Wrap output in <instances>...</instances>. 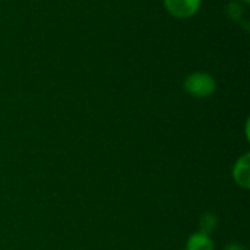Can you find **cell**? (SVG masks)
I'll list each match as a JSON object with an SVG mask.
<instances>
[{"label":"cell","mask_w":250,"mask_h":250,"mask_svg":"<svg viewBox=\"0 0 250 250\" xmlns=\"http://www.w3.org/2000/svg\"><path fill=\"white\" fill-rule=\"evenodd\" d=\"M183 89L195 98H208L217 91V81L208 72H192L183 81Z\"/></svg>","instance_id":"1"},{"label":"cell","mask_w":250,"mask_h":250,"mask_svg":"<svg viewBox=\"0 0 250 250\" xmlns=\"http://www.w3.org/2000/svg\"><path fill=\"white\" fill-rule=\"evenodd\" d=\"M164 9L177 19H189L195 16L202 6V0H163Z\"/></svg>","instance_id":"2"},{"label":"cell","mask_w":250,"mask_h":250,"mask_svg":"<svg viewBox=\"0 0 250 250\" xmlns=\"http://www.w3.org/2000/svg\"><path fill=\"white\" fill-rule=\"evenodd\" d=\"M233 179L236 185H239L243 189H249L250 186V154L246 152L242 155L234 167H233Z\"/></svg>","instance_id":"3"},{"label":"cell","mask_w":250,"mask_h":250,"mask_svg":"<svg viewBox=\"0 0 250 250\" xmlns=\"http://www.w3.org/2000/svg\"><path fill=\"white\" fill-rule=\"evenodd\" d=\"M186 250H215V245L209 234L196 231L188 239Z\"/></svg>","instance_id":"4"},{"label":"cell","mask_w":250,"mask_h":250,"mask_svg":"<svg viewBox=\"0 0 250 250\" xmlns=\"http://www.w3.org/2000/svg\"><path fill=\"white\" fill-rule=\"evenodd\" d=\"M217 226H218V218H217L215 214L207 212V214H204V215L201 217V220H199V227H201L199 231H202V233H205V234H211V233L217 229Z\"/></svg>","instance_id":"5"},{"label":"cell","mask_w":250,"mask_h":250,"mask_svg":"<svg viewBox=\"0 0 250 250\" xmlns=\"http://www.w3.org/2000/svg\"><path fill=\"white\" fill-rule=\"evenodd\" d=\"M223 250H246V248L243 245H240V243H230Z\"/></svg>","instance_id":"6"},{"label":"cell","mask_w":250,"mask_h":250,"mask_svg":"<svg viewBox=\"0 0 250 250\" xmlns=\"http://www.w3.org/2000/svg\"><path fill=\"white\" fill-rule=\"evenodd\" d=\"M237 1H240V3H243V4H249L250 0H237Z\"/></svg>","instance_id":"7"}]
</instances>
